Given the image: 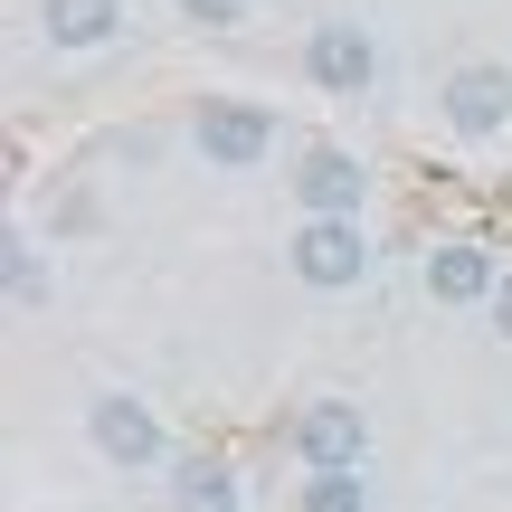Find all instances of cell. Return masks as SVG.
<instances>
[{"label":"cell","mask_w":512,"mask_h":512,"mask_svg":"<svg viewBox=\"0 0 512 512\" xmlns=\"http://www.w3.org/2000/svg\"><path fill=\"white\" fill-rule=\"evenodd\" d=\"M86 446L114 465V475H152V465H171L162 418H152V399H133V389H95V399H86Z\"/></svg>","instance_id":"1"},{"label":"cell","mask_w":512,"mask_h":512,"mask_svg":"<svg viewBox=\"0 0 512 512\" xmlns=\"http://www.w3.org/2000/svg\"><path fill=\"white\" fill-rule=\"evenodd\" d=\"M190 152H200L209 171H256L275 152V114L256 105V95H200V105H190Z\"/></svg>","instance_id":"2"},{"label":"cell","mask_w":512,"mask_h":512,"mask_svg":"<svg viewBox=\"0 0 512 512\" xmlns=\"http://www.w3.org/2000/svg\"><path fill=\"white\" fill-rule=\"evenodd\" d=\"M285 446H294L304 475H361L370 465V418H361V399H304Z\"/></svg>","instance_id":"3"},{"label":"cell","mask_w":512,"mask_h":512,"mask_svg":"<svg viewBox=\"0 0 512 512\" xmlns=\"http://www.w3.org/2000/svg\"><path fill=\"white\" fill-rule=\"evenodd\" d=\"M437 124L456 133V143H503V133H512V67H503V57L456 67L437 86Z\"/></svg>","instance_id":"4"},{"label":"cell","mask_w":512,"mask_h":512,"mask_svg":"<svg viewBox=\"0 0 512 512\" xmlns=\"http://www.w3.org/2000/svg\"><path fill=\"white\" fill-rule=\"evenodd\" d=\"M285 266L304 294H351L370 275V238H361V219H304L285 238Z\"/></svg>","instance_id":"5"},{"label":"cell","mask_w":512,"mask_h":512,"mask_svg":"<svg viewBox=\"0 0 512 512\" xmlns=\"http://www.w3.org/2000/svg\"><path fill=\"white\" fill-rule=\"evenodd\" d=\"M285 181H294V209L304 219H361V200H370V162L342 152V143H304Z\"/></svg>","instance_id":"6"},{"label":"cell","mask_w":512,"mask_h":512,"mask_svg":"<svg viewBox=\"0 0 512 512\" xmlns=\"http://www.w3.org/2000/svg\"><path fill=\"white\" fill-rule=\"evenodd\" d=\"M304 76L351 105V95L380 86V38H370L361 19H313V29H304Z\"/></svg>","instance_id":"7"},{"label":"cell","mask_w":512,"mask_h":512,"mask_svg":"<svg viewBox=\"0 0 512 512\" xmlns=\"http://www.w3.org/2000/svg\"><path fill=\"white\" fill-rule=\"evenodd\" d=\"M494 285H503V256L484 238H437L427 247V294L437 304H494Z\"/></svg>","instance_id":"8"},{"label":"cell","mask_w":512,"mask_h":512,"mask_svg":"<svg viewBox=\"0 0 512 512\" xmlns=\"http://www.w3.org/2000/svg\"><path fill=\"white\" fill-rule=\"evenodd\" d=\"M38 38H48L57 57H95V48H114L124 38V0H38Z\"/></svg>","instance_id":"9"},{"label":"cell","mask_w":512,"mask_h":512,"mask_svg":"<svg viewBox=\"0 0 512 512\" xmlns=\"http://www.w3.org/2000/svg\"><path fill=\"white\" fill-rule=\"evenodd\" d=\"M171 512H247V475L209 446H190V456H171Z\"/></svg>","instance_id":"10"},{"label":"cell","mask_w":512,"mask_h":512,"mask_svg":"<svg viewBox=\"0 0 512 512\" xmlns=\"http://www.w3.org/2000/svg\"><path fill=\"white\" fill-rule=\"evenodd\" d=\"M0 275H10V304H19V313H48V256H38L29 228L0 238Z\"/></svg>","instance_id":"11"},{"label":"cell","mask_w":512,"mask_h":512,"mask_svg":"<svg viewBox=\"0 0 512 512\" xmlns=\"http://www.w3.org/2000/svg\"><path fill=\"white\" fill-rule=\"evenodd\" d=\"M294 512H370V475H304Z\"/></svg>","instance_id":"12"},{"label":"cell","mask_w":512,"mask_h":512,"mask_svg":"<svg viewBox=\"0 0 512 512\" xmlns=\"http://www.w3.org/2000/svg\"><path fill=\"white\" fill-rule=\"evenodd\" d=\"M247 10H256V0H181L190 29H247Z\"/></svg>","instance_id":"13"},{"label":"cell","mask_w":512,"mask_h":512,"mask_svg":"<svg viewBox=\"0 0 512 512\" xmlns=\"http://www.w3.org/2000/svg\"><path fill=\"white\" fill-rule=\"evenodd\" d=\"M484 313H494V332L512 342V266H503V285H494V304H484Z\"/></svg>","instance_id":"14"}]
</instances>
